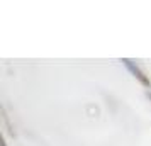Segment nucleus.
Returning <instances> with one entry per match:
<instances>
[{
    "instance_id": "obj_2",
    "label": "nucleus",
    "mask_w": 151,
    "mask_h": 146,
    "mask_svg": "<svg viewBox=\"0 0 151 146\" xmlns=\"http://www.w3.org/2000/svg\"><path fill=\"white\" fill-rule=\"evenodd\" d=\"M0 146H7V141H5V138L2 136V143H0Z\"/></svg>"
},
{
    "instance_id": "obj_3",
    "label": "nucleus",
    "mask_w": 151,
    "mask_h": 146,
    "mask_svg": "<svg viewBox=\"0 0 151 146\" xmlns=\"http://www.w3.org/2000/svg\"><path fill=\"white\" fill-rule=\"evenodd\" d=\"M146 97H148V99L151 100V92H146Z\"/></svg>"
},
{
    "instance_id": "obj_1",
    "label": "nucleus",
    "mask_w": 151,
    "mask_h": 146,
    "mask_svg": "<svg viewBox=\"0 0 151 146\" xmlns=\"http://www.w3.org/2000/svg\"><path fill=\"white\" fill-rule=\"evenodd\" d=\"M121 61H122V65H124V66H126L127 70H129L131 75L136 78L139 83L143 85V87H146V88H150V87H151L150 77H148V75H146V73H144L141 68H139V65H137L136 61H132V60H129V58H122Z\"/></svg>"
}]
</instances>
